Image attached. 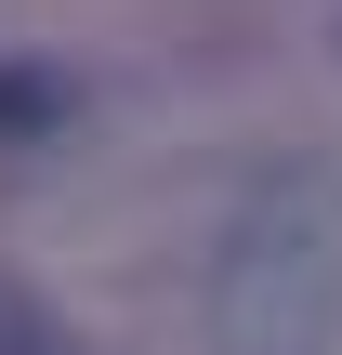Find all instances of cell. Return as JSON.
I'll list each match as a JSON object with an SVG mask.
<instances>
[{
  "mask_svg": "<svg viewBox=\"0 0 342 355\" xmlns=\"http://www.w3.org/2000/svg\"><path fill=\"white\" fill-rule=\"evenodd\" d=\"M211 355H342V171L264 158L211 237Z\"/></svg>",
  "mask_w": 342,
  "mask_h": 355,
  "instance_id": "obj_1",
  "label": "cell"
},
{
  "mask_svg": "<svg viewBox=\"0 0 342 355\" xmlns=\"http://www.w3.org/2000/svg\"><path fill=\"white\" fill-rule=\"evenodd\" d=\"M0 355H79V343H53L40 316H13V303H0Z\"/></svg>",
  "mask_w": 342,
  "mask_h": 355,
  "instance_id": "obj_2",
  "label": "cell"
}]
</instances>
